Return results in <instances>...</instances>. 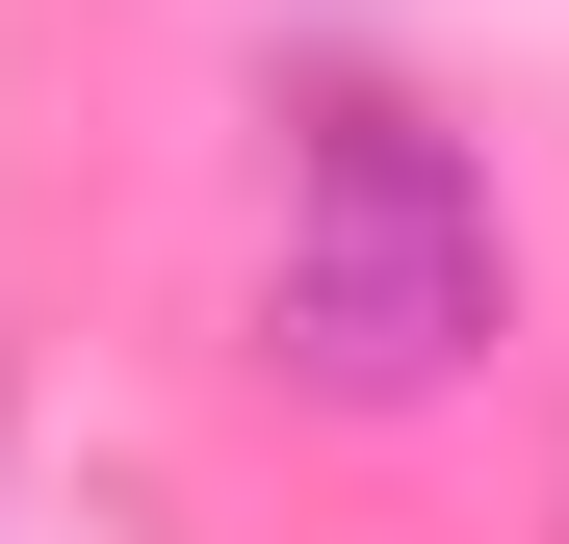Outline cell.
I'll return each instance as SVG.
<instances>
[{"instance_id":"obj_1","label":"cell","mask_w":569,"mask_h":544,"mask_svg":"<svg viewBox=\"0 0 569 544\" xmlns=\"http://www.w3.org/2000/svg\"><path fill=\"white\" fill-rule=\"evenodd\" d=\"M518 311V234H492V181H466L415 105H311L284 130V234H259V337H284V389H337V415H415L466 389Z\"/></svg>"}]
</instances>
